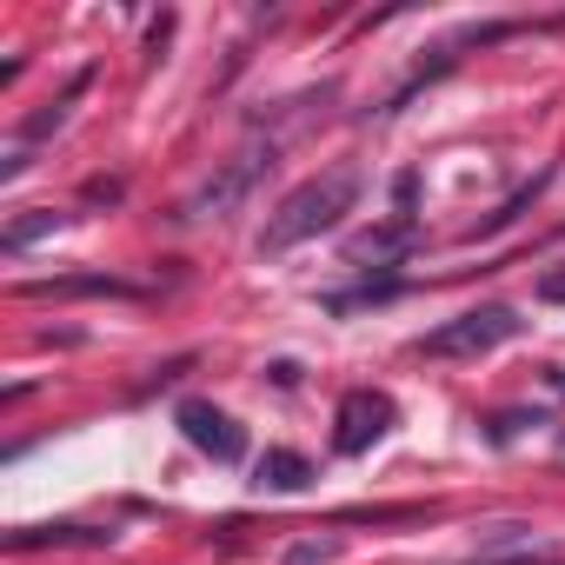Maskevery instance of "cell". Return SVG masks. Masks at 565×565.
<instances>
[{
    "label": "cell",
    "instance_id": "6da1fadb",
    "mask_svg": "<svg viewBox=\"0 0 565 565\" xmlns=\"http://www.w3.org/2000/svg\"><path fill=\"white\" fill-rule=\"evenodd\" d=\"M353 206H360V173H353V167H327V173L300 180L287 200L273 206V220H266V233H259V253H287V246H300V239H320V233H333Z\"/></svg>",
    "mask_w": 565,
    "mask_h": 565
},
{
    "label": "cell",
    "instance_id": "7a4b0ae2",
    "mask_svg": "<svg viewBox=\"0 0 565 565\" xmlns=\"http://www.w3.org/2000/svg\"><path fill=\"white\" fill-rule=\"evenodd\" d=\"M512 333H519V313H512V307H472V313L433 327V333H426V353H433V360H479V353L505 347Z\"/></svg>",
    "mask_w": 565,
    "mask_h": 565
},
{
    "label": "cell",
    "instance_id": "3957f363",
    "mask_svg": "<svg viewBox=\"0 0 565 565\" xmlns=\"http://www.w3.org/2000/svg\"><path fill=\"white\" fill-rule=\"evenodd\" d=\"M386 433H393V399L373 393V386H353V393L340 399V413H333V446L353 459V452H366V446L386 439Z\"/></svg>",
    "mask_w": 565,
    "mask_h": 565
},
{
    "label": "cell",
    "instance_id": "277c9868",
    "mask_svg": "<svg viewBox=\"0 0 565 565\" xmlns=\"http://www.w3.org/2000/svg\"><path fill=\"white\" fill-rule=\"evenodd\" d=\"M253 180H259V153L246 147L239 160H226V167H220V173H213V180L180 206V220H226V213L246 200V186H253Z\"/></svg>",
    "mask_w": 565,
    "mask_h": 565
},
{
    "label": "cell",
    "instance_id": "5b68a950",
    "mask_svg": "<svg viewBox=\"0 0 565 565\" xmlns=\"http://www.w3.org/2000/svg\"><path fill=\"white\" fill-rule=\"evenodd\" d=\"M180 433H186L206 459H220V466H233V459L246 452V433L233 426V413H220V406H206V399H186V406H180Z\"/></svg>",
    "mask_w": 565,
    "mask_h": 565
},
{
    "label": "cell",
    "instance_id": "8992f818",
    "mask_svg": "<svg viewBox=\"0 0 565 565\" xmlns=\"http://www.w3.org/2000/svg\"><path fill=\"white\" fill-rule=\"evenodd\" d=\"M28 300H81V294H100V300H127L134 287L114 273H67V279H28L21 287Z\"/></svg>",
    "mask_w": 565,
    "mask_h": 565
},
{
    "label": "cell",
    "instance_id": "52a82bcc",
    "mask_svg": "<svg viewBox=\"0 0 565 565\" xmlns=\"http://www.w3.org/2000/svg\"><path fill=\"white\" fill-rule=\"evenodd\" d=\"M259 486H266V492H307V486H313V466H307L300 452H287V446H273V452L259 459Z\"/></svg>",
    "mask_w": 565,
    "mask_h": 565
},
{
    "label": "cell",
    "instance_id": "ba28073f",
    "mask_svg": "<svg viewBox=\"0 0 565 565\" xmlns=\"http://www.w3.org/2000/svg\"><path fill=\"white\" fill-rule=\"evenodd\" d=\"M61 226V213H34V220H14L8 226V253H21V246H34L41 233H54Z\"/></svg>",
    "mask_w": 565,
    "mask_h": 565
},
{
    "label": "cell",
    "instance_id": "9c48e42d",
    "mask_svg": "<svg viewBox=\"0 0 565 565\" xmlns=\"http://www.w3.org/2000/svg\"><path fill=\"white\" fill-rule=\"evenodd\" d=\"M406 239H413L406 226H399V233H366V239H353V259H393Z\"/></svg>",
    "mask_w": 565,
    "mask_h": 565
},
{
    "label": "cell",
    "instance_id": "30bf717a",
    "mask_svg": "<svg viewBox=\"0 0 565 565\" xmlns=\"http://www.w3.org/2000/svg\"><path fill=\"white\" fill-rule=\"evenodd\" d=\"M333 552H340V539H320V545H300V552H294L287 565H327Z\"/></svg>",
    "mask_w": 565,
    "mask_h": 565
},
{
    "label": "cell",
    "instance_id": "8fae6325",
    "mask_svg": "<svg viewBox=\"0 0 565 565\" xmlns=\"http://www.w3.org/2000/svg\"><path fill=\"white\" fill-rule=\"evenodd\" d=\"M539 300H545V307L565 300V273H545V279H539Z\"/></svg>",
    "mask_w": 565,
    "mask_h": 565
}]
</instances>
